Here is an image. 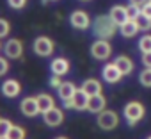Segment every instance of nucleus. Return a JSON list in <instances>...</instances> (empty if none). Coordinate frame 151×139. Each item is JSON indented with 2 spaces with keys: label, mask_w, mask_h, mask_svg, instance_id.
Returning <instances> with one entry per match:
<instances>
[{
  "label": "nucleus",
  "mask_w": 151,
  "mask_h": 139,
  "mask_svg": "<svg viewBox=\"0 0 151 139\" xmlns=\"http://www.w3.org/2000/svg\"><path fill=\"white\" fill-rule=\"evenodd\" d=\"M119 29H121V34H123L124 38H133V36L137 34V30H139L133 20H128V22H124V23H123Z\"/></svg>",
  "instance_id": "obj_20"
},
{
  "label": "nucleus",
  "mask_w": 151,
  "mask_h": 139,
  "mask_svg": "<svg viewBox=\"0 0 151 139\" xmlns=\"http://www.w3.org/2000/svg\"><path fill=\"white\" fill-rule=\"evenodd\" d=\"M149 2H151V0H149Z\"/></svg>",
  "instance_id": "obj_37"
},
{
  "label": "nucleus",
  "mask_w": 151,
  "mask_h": 139,
  "mask_svg": "<svg viewBox=\"0 0 151 139\" xmlns=\"http://www.w3.org/2000/svg\"><path fill=\"white\" fill-rule=\"evenodd\" d=\"M50 70H52V73H53V75L62 77V75H66V73L69 72V61L64 59V57H57V59L52 61Z\"/></svg>",
  "instance_id": "obj_13"
},
{
  "label": "nucleus",
  "mask_w": 151,
  "mask_h": 139,
  "mask_svg": "<svg viewBox=\"0 0 151 139\" xmlns=\"http://www.w3.org/2000/svg\"><path fill=\"white\" fill-rule=\"evenodd\" d=\"M147 139H151V135H149V137H147Z\"/></svg>",
  "instance_id": "obj_36"
},
{
  "label": "nucleus",
  "mask_w": 151,
  "mask_h": 139,
  "mask_svg": "<svg viewBox=\"0 0 151 139\" xmlns=\"http://www.w3.org/2000/svg\"><path fill=\"white\" fill-rule=\"evenodd\" d=\"M146 2H147V0H130V4H133V6H139V7H140V6H144Z\"/></svg>",
  "instance_id": "obj_33"
},
{
  "label": "nucleus",
  "mask_w": 151,
  "mask_h": 139,
  "mask_svg": "<svg viewBox=\"0 0 151 139\" xmlns=\"http://www.w3.org/2000/svg\"><path fill=\"white\" fill-rule=\"evenodd\" d=\"M69 22H71V25L75 29H78V30H86L91 25V18H89V14L86 11H73L71 16H69Z\"/></svg>",
  "instance_id": "obj_5"
},
{
  "label": "nucleus",
  "mask_w": 151,
  "mask_h": 139,
  "mask_svg": "<svg viewBox=\"0 0 151 139\" xmlns=\"http://www.w3.org/2000/svg\"><path fill=\"white\" fill-rule=\"evenodd\" d=\"M13 123L9 119H2L0 118V137H7V132L11 130Z\"/></svg>",
  "instance_id": "obj_25"
},
{
  "label": "nucleus",
  "mask_w": 151,
  "mask_h": 139,
  "mask_svg": "<svg viewBox=\"0 0 151 139\" xmlns=\"http://www.w3.org/2000/svg\"><path fill=\"white\" fill-rule=\"evenodd\" d=\"M20 91H22V86H20V82L14 80V79H7V80L2 84V95L7 96V98H14V96H18Z\"/></svg>",
  "instance_id": "obj_11"
},
{
  "label": "nucleus",
  "mask_w": 151,
  "mask_h": 139,
  "mask_svg": "<svg viewBox=\"0 0 151 139\" xmlns=\"http://www.w3.org/2000/svg\"><path fill=\"white\" fill-rule=\"evenodd\" d=\"M112 54V46L107 39H98L96 43H93L91 46V55L98 61H103V59H109Z\"/></svg>",
  "instance_id": "obj_4"
},
{
  "label": "nucleus",
  "mask_w": 151,
  "mask_h": 139,
  "mask_svg": "<svg viewBox=\"0 0 151 139\" xmlns=\"http://www.w3.org/2000/svg\"><path fill=\"white\" fill-rule=\"evenodd\" d=\"M114 64L117 66V70H119L123 75H128V73L133 72V61H132L130 57H126V55H119V57L114 61Z\"/></svg>",
  "instance_id": "obj_16"
},
{
  "label": "nucleus",
  "mask_w": 151,
  "mask_h": 139,
  "mask_svg": "<svg viewBox=\"0 0 151 139\" xmlns=\"http://www.w3.org/2000/svg\"><path fill=\"white\" fill-rule=\"evenodd\" d=\"M60 84H62V80H60V77H59V75H53V77L50 79V86H52L53 89H59V88H60Z\"/></svg>",
  "instance_id": "obj_31"
},
{
  "label": "nucleus",
  "mask_w": 151,
  "mask_h": 139,
  "mask_svg": "<svg viewBox=\"0 0 151 139\" xmlns=\"http://www.w3.org/2000/svg\"><path fill=\"white\" fill-rule=\"evenodd\" d=\"M103 79L109 82V84H116V82H119L121 80V77H123V73L117 70V66L114 64V62H110V64H107L105 68H103Z\"/></svg>",
  "instance_id": "obj_10"
},
{
  "label": "nucleus",
  "mask_w": 151,
  "mask_h": 139,
  "mask_svg": "<svg viewBox=\"0 0 151 139\" xmlns=\"http://www.w3.org/2000/svg\"><path fill=\"white\" fill-rule=\"evenodd\" d=\"M142 64H144V68H151V52L142 54Z\"/></svg>",
  "instance_id": "obj_32"
},
{
  "label": "nucleus",
  "mask_w": 151,
  "mask_h": 139,
  "mask_svg": "<svg viewBox=\"0 0 151 139\" xmlns=\"http://www.w3.org/2000/svg\"><path fill=\"white\" fill-rule=\"evenodd\" d=\"M43 119H45V123H46L48 127H57V125H60V123H62L64 114H62V111H60V109L53 107V109H50L48 112H45V114H43Z\"/></svg>",
  "instance_id": "obj_12"
},
{
  "label": "nucleus",
  "mask_w": 151,
  "mask_h": 139,
  "mask_svg": "<svg viewBox=\"0 0 151 139\" xmlns=\"http://www.w3.org/2000/svg\"><path fill=\"white\" fill-rule=\"evenodd\" d=\"M133 22H135V25H137L139 30H149V29H151V18H147V16L142 14V13H140Z\"/></svg>",
  "instance_id": "obj_21"
},
{
  "label": "nucleus",
  "mask_w": 151,
  "mask_h": 139,
  "mask_svg": "<svg viewBox=\"0 0 151 139\" xmlns=\"http://www.w3.org/2000/svg\"><path fill=\"white\" fill-rule=\"evenodd\" d=\"M139 79H140V84L144 88H151V68H144L139 75Z\"/></svg>",
  "instance_id": "obj_23"
},
{
  "label": "nucleus",
  "mask_w": 151,
  "mask_h": 139,
  "mask_svg": "<svg viewBox=\"0 0 151 139\" xmlns=\"http://www.w3.org/2000/svg\"><path fill=\"white\" fill-rule=\"evenodd\" d=\"M7 4L13 7V9H23L27 6V0H7Z\"/></svg>",
  "instance_id": "obj_28"
},
{
  "label": "nucleus",
  "mask_w": 151,
  "mask_h": 139,
  "mask_svg": "<svg viewBox=\"0 0 151 139\" xmlns=\"http://www.w3.org/2000/svg\"><path fill=\"white\" fill-rule=\"evenodd\" d=\"M139 48L142 50V54L151 52V36H149V34H146V36H142V38L139 39Z\"/></svg>",
  "instance_id": "obj_24"
},
{
  "label": "nucleus",
  "mask_w": 151,
  "mask_h": 139,
  "mask_svg": "<svg viewBox=\"0 0 151 139\" xmlns=\"http://www.w3.org/2000/svg\"><path fill=\"white\" fill-rule=\"evenodd\" d=\"M82 89L87 93V96L100 95V93H101V82L96 80V79H87V80L82 84Z\"/></svg>",
  "instance_id": "obj_18"
},
{
  "label": "nucleus",
  "mask_w": 151,
  "mask_h": 139,
  "mask_svg": "<svg viewBox=\"0 0 151 139\" xmlns=\"http://www.w3.org/2000/svg\"><path fill=\"white\" fill-rule=\"evenodd\" d=\"M110 18L121 27L124 22H128V14H126V7H123V6H114L112 9H110Z\"/></svg>",
  "instance_id": "obj_17"
},
{
  "label": "nucleus",
  "mask_w": 151,
  "mask_h": 139,
  "mask_svg": "<svg viewBox=\"0 0 151 139\" xmlns=\"http://www.w3.org/2000/svg\"><path fill=\"white\" fill-rule=\"evenodd\" d=\"M48 2H50V0H48Z\"/></svg>",
  "instance_id": "obj_38"
},
{
  "label": "nucleus",
  "mask_w": 151,
  "mask_h": 139,
  "mask_svg": "<svg viewBox=\"0 0 151 139\" xmlns=\"http://www.w3.org/2000/svg\"><path fill=\"white\" fill-rule=\"evenodd\" d=\"M20 109H22V112H23L27 118H34V116L39 112L37 100H36L34 96H27V98H23L22 104H20Z\"/></svg>",
  "instance_id": "obj_8"
},
{
  "label": "nucleus",
  "mask_w": 151,
  "mask_h": 139,
  "mask_svg": "<svg viewBox=\"0 0 151 139\" xmlns=\"http://www.w3.org/2000/svg\"><path fill=\"white\" fill-rule=\"evenodd\" d=\"M107 107V98L100 93V95H94V96H89V104H87V111L89 112H96L100 114L101 111H105Z\"/></svg>",
  "instance_id": "obj_9"
},
{
  "label": "nucleus",
  "mask_w": 151,
  "mask_h": 139,
  "mask_svg": "<svg viewBox=\"0 0 151 139\" xmlns=\"http://www.w3.org/2000/svg\"><path fill=\"white\" fill-rule=\"evenodd\" d=\"M140 13H142V14H146L147 18H151V2H149V0H147L144 6H140Z\"/></svg>",
  "instance_id": "obj_30"
},
{
  "label": "nucleus",
  "mask_w": 151,
  "mask_h": 139,
  "mask_svg": "<svg viewBox=\"0 0 151 139\" xmlns=\"http://www.w3.org/2000/svg\"><path fill=\"white\" fill-rule=\"evenodd\" d=\"M34 52L41 57H46L53 52V41L46 36H39L36 41H34Z\"/></svg>",
  "instance_id": "obj_6"
},
{
  "label": "nucleus",
  "mask_w": 151,
  "mask_h": 139,
  "mask_svg": "<svg viewBox=\"0 0 151 139\" xmlns=\"http://www.w3.org/2000/svg\"><path fill=\"white\" fill-rule=\"evenodd\" d=\"M0 139H7V137H0Z\"/></svg>",
  "instance_id": "obj_35"
},
{
  "label": "nucleus",
  "mask_w": 151,
  "mask_h": 139,
  "mask_svg": "<svg viewBox=\"0 0 151 139\" xmlns=\"http://www.w3.org/2000/svg\"><path fill=\"white\" fill-rule=\"evenodd\" d=\"M7 70H9V62H7L4 57H0V77L6 75V73H7Z\"/></svg>",
  "instance_id": "obj_29"
},
{
  "label": "nucleus",
  "mask_w": 151,
  "mask_h": 139,
  "mask_svg": "<svg viewBox=\"0 0 151 139\" xmlns=\"http://www.w3.org/2000/svg\"><path fill=\"white\" fill-rule=\"evenodd\" d=\"M4 50H6V55H7V57L18 59V57L23 55V43H22L20 39H9V41L6 43Z\"/></svg>",
  "instance_id": "obj_7"
},
{
  "label": "nucleus",
  "mask_w": 151,
  "mask_h": 139,
  "mask_svg": "<svg viewBox=\"0 0 151 139\" xmlns=\"http://www.w3.org/2000/svg\"><path fill=\"white\" fill-rule=\"evenodd\" d=\"M75 91H77V88H75V84H73V82H62V84H60V88L57 89V93H59V96H60V100H62V102H64V100L73 98Z\"/></svg>",
  "instance_id": "obj_19"
},
{
  "label": "nucleus",
  "mask_w": 151,
  "mask_h": 139,
  "mask_svg": "<svg viewBox=\"0 0 151 139\" xmlns=\"http://www.w3.org/2000/svg\"><path fill=\"white\" fill-rule=\"evenodd\" d=\"M126 14H128V20H135V18L140 14V7H139V6L130 4V6L126 7Z\"/></svg>",
  "instance_id": "obj_26"
},
{
  "label": "nucleus",
  "mask_w": 151,
  "mask_h": 139,
  "mask_svg": "<svg viewBox=\"0 0 151 139\" xmlns=\"http://www.w3.org/2000/svg\"><path fill=\"white\" fill-rule=\"evenodd\" d=\"M9 32H11V25H9V22L4 20V18H0V38H6Z\"/></svg>",
  "instance_id": "obj_27"
},
{
  "label": "nucleus",
  "mask_w": 151,
  "mask_h": 139,
  "mask_svg": "<svg viewBox=\"0 0 151 139\" xmlns=\"http://www.w3.org/2000/svg\"><path fill=\"white\" fill-rule=\"evenodd\" d=\"M57 139H68V137H57Z\"/></svg>",
  "instance_id": "obj_34"
},
{
  "label": "nucleus",
  "mask_w": 151,
  "mask_h": 139,
  "mask_svg": "<svg viewBox=\"0 0 151 139\" xmlns=\"http://www.w3.org/2000/svg\"><path fill=\"white\" fill-rule=\"evenodd\" d=\"M73 102H75V109H77V111H86V109H87V104H89V96H87V93L80 88V89L75 91Z\"/></svg>",
  "instance_id": "obj_15"
},
{
  "label": "nucleus",
  "mask_w": 151,
  "mask_h": 139,
  "mask_svg": "<svg viewBox=\"0 0 151 139\" xmlns=\"http://www.w3.org/2000/svg\"><path fill=\"white\" fill-rule=\"evenodd\" d=\"M144 114H146V109H144V105L140 102H130L124 107V118H126V121H128L130 127H133L135 123H139L144 118Z\"/></svg>",
  "instance_id": "obj_2"
},
{
  "label": "nucleus",
  "mask_w": 151,
  "mask_h": 139,
  "mask_svg": "<svg viewBox=\"0 0 151 139\" xmlns=\"http://www.w3.org/2000/svg\"><path fill=\"white\" fill-rule=\"evenodd\" d=\"M117 123H119V116H117L116 111H107L105 109L98 114V125L103 130H112V128L117 127Z\"/></svg>",
  "instance_id": "obj_3"
},
{
  "label": "nucleus",
  "mask_w": 151,
  "mask_h": 139,
  "mask_svg": "<svg viewBox=\"0 0 151 139\" xmlns=\"http://www.w3.org/2000/svg\"><path fill=\"white\" fill-rule=\"evenodd\" d=\"M37 107H39V112H48L50 109H53L55 107V100H53V96H50V95H46V93H41V95H37Z\"/></svg>",
  "instance_id": "obj_14"
},
{
  "label": "nucleus",
  "mask_w": 151,
  "mask_h": 139,
  "mask_svg": "<svg viewBox=\"0 0 151 139\" xmlns=\"http://www.w3.org/2000/svg\"><path fill=\"white\" fill-rule=\"evenodd\" d=\"M7 139H25V128H22L18 125H13L11 130L7 132Z\"/></svg>",
  "instance_id": "obj_22"
},
{
  "label": "nucleus",
  "mask_w": 151,
  "mask_h": 139,
  "mask_svg": "<svg viewBox=\"0 0 151 139\" xmlns=\"http://www.w3.org/2000/svg\"><path fill=\"white\" fill-rule=\"evenodd\" d=\"M117 23L110 18V14L109 16H105V14H101V16H98L96 20H94V23H93V30H94V34L100 38V39H110L116 32H117Z\"/></svg>",
  "instance_id": "obj_1"
}]
</instances>
